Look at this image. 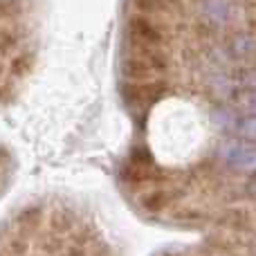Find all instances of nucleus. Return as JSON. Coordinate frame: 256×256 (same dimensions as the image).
I'll return each instance as SVG.
<instances>
[{"label": "nucleus", "instance_id": "nucleus-1", "mask_svg": "<svg viewBox=\"0 0 256 256\" xmlns=\"http://www.w3.org/2000/svg\"><path fill=\"white\" fill-rule=\"evenodd\" d=\"M222 158L236 168H256V146L252 144H225L222 148Z\"/></svg>", "mask_w": 256, "mask_h": 256}, {"label": "nucleus", "instance_id": "nucleus-2", "mask_svg": "<svg viewBox=\"0 0 256 256\" xmlns=\"http://www.w3.org/2000/svg\"><path fill=\"white\" fill-rule=\"evenodd\" d=\"M236 132L243 135L245 140H254L256 142V115H250V117L238 120V124H236Z\"/></svg>", "mask_w": 256, "mask_h": 256}]
</instances>
